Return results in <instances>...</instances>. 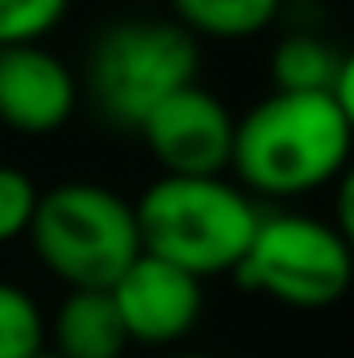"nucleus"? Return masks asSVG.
I'll return each instance as SVG.
<instances>
[{
    "mask_svg": "<svg viewBox=\"0 0 354 358\" xmlns=\"http://www.w3.org/2000/svg\"><path fill=\"white\" fill-rule=\"evenodd\" d=\"M354 134L330 92H271L234 129L238 187L292 200L342 176L354 159Z\"/></svg>",
    "mask_w": 354,
    "mask_h": 358,
    "instance_id": "nucleus-1",
    "label": "nucleus"
},
{
    "mask_svg": "<svg viewBox=\"0 0 354 358\" xmlns=\"http://www.w3.org/2000/svg\"><path fill=\"white\" fill-rule=\"evenodd\" d=\"M142 255H155L171 267L196 275H234L250 238L263 221L255 196L229 179H155L134 204Z\"/></svg>",
    "mask_w": 354,
    "mask_h": 358,
    "instance_id": "nucleus-2",
    "label": "nucleus"
},
{
    "mask_svg": "<svg viewBox=\"0 0 354 358\" xmlns=\"http://www.w3.org/2000/svg\"><path fill=\"white\" fill-rule=\"evenodd\" d=\"M29 246L67 292H108L142 255L134 204L84 179L42 192Z\"/></svg>",
    "mask_w": 354,
    "mask_h": 358,
    "instance_id": "nucleus-3",
    "label": "nucleus"
},
{
    "mask_svg": "<svg viewBox=\"0 0 354 358\" xmlns=\"http://www.w3.org/2000/svg\"><path fill=\"white\" fill-rule=\"evenodd\" d=\"M196 71L200 42L179 21H121L92 46L88 88L113 125L142 129L167 96L196 84Z\"/></svg>",
    "mask_w": 354,
    "mask_h": 358,
    "instance_id": "nucleus-4",
    "label": "nucleus"
},
{
    "mask_svg": "<svg viewBox=\"0 0 354 358\" xmlns=\"http://www.w3.org/2000/svg\"><path fill=\"white\" fill-rule=\"evenodd\" d=\"M246 292L288 308H330L354 283V255L334 225L300 213H263L250 250L234 267Z\"/></svg>",
    "mask_w": 354,
    "mask_h": 358,
    "instance_id": "nucleus-5",
    "label": "nucleus"
},
{
    "mask_svg": "<svg viewBox=\"0 0 354 358\" xmlns=\"http://www.w3.org/2000/svg\"><path fill=\"white\" fill-rule=\"evenodd\" d=\"M234 113L221 96H213L200 84H187L176 96H167L146 121L142 142L150 146L163 176L179 179H213L221 176L234 159Z\"/></svg>",
    "mask_w": 354,
    "mask_h": 358,
    "instance_id": "nucleus-6",
    "label": "nucleus"
},
{
    "mask_svg": "<svg viewBox=\"0 0 354 358\" xmlns=\"http://www.w3.org/2000/svg\"><path fill=\"white\" fill-rule=\"evenodd\" d=\"M129 342L171 346L183 342L204 313V283L155 255H138L108 287Z\"/></svg>",
    "mask_w": 354,
    "mask_h": 358,
    "instance_id": "nucleus-7",
    "label": "nucleus"
},
{
    "mask_svg": "<svg viewBox=\"0 0 354 358\" xmlns=\"http://www.w3.org/2000/svg\"><path fill=\"white\" fill-rule=\"evenodd\" d=\"M76 76L46 46L0 50V125L17 134H55L76 113Z\"/></svg>",
    "mask_w": 354,
    "mask_h": 358,
    "instance_id": "nucleus-8",
    "label": "nucleus"
},
{
    "mask_svg": "<svg viewBox=\"0 0 354 358\" xmlns=\"http://www.w3.org/2000/svg\"><path fill=\"white\" fill-rule=\"evenodd\" d=\"M55 355L63 358H121L129 350V334L108 292H67L50 321Z\"/></svg>",
    "mask_w": 354,
    "mask_h": 358,
    "instance_id": "nucleus-9",
    "label": "nucleus"
},
{
    "mask_svg": "<svg viewBox=\"0 0 354 358\" xmlns=\"http://www.w3.org/2000/svg\"><path fill=\"white\" fill-rule=\"evenodd\" d=\"M176 21L200 42V38H217V42H238V38H255L283 13V0H171Z\"/></svg>",
    "mask_w": 354,
    "mask_h": 358,
    "instance_id": "nucleus-10",
    "label": "nucleus"
},
{
    "mask_svg": "<svg viewBox=\"0 0 354 358\" xmlns=\"http://www.w3.org/2000/svg\"><path fill=\"white\" fill-rule=\"evenodd\" d=\"M338 46L313 29L304 34H288L275 50H271V80L275 92H330L338 80Z\"/></svg>",
    "mask_w": 354,
    "mask_h": 358,
    "instance_id": "nucleus-11",
    "label": "nucleus"
},
{
    "mask_svg": "<svg viewBox=\"0 0 354 358\" xmlns=\"http://www.w3.org/2000/svg\"><path fill=\"white\" fill-rule=\"evenodd\" d=\"M46 346V321L29 292L0 279V358H29Z\"/></svg>",
    "mask_w": 354,
    "mask_h": 358,
    "instance_id": "nucleus-12",
    "label": "nucleus"
},
{
    "mask_svg": "<svg viewBox=\"0 0 354 358\" xmlns=\"http://www.w3.org/2000/svg\"><path fill=\"white\" fill-rule=\"evenodd\" d=\"M71 0H0V50L42 42L67 13Z\"/></svg>",
    "mask_w": 354,
    "mask_h": 358,
    "instance_id": "nucleus-13",
    "label": "nucleus"
},
{
    "mask_svg": "<svg viewBox=\"0 0 354 358\" xmlns=\"http://www.w3.org/2000/svg\"><path fill=\"white\" fill-rule=\"evenodd\" d=\"M38 183L25 176L21 167H4L0 163V242L13 238H29L34 213H38Z\"/></svg>",
    "mask_w": 354,
    "mask_h": 358,
    "instance_id": "nucleus-14",
    "label": "nucleus"
},
{
    "mask_svg": "<svg viewBox=\"0 0 354 358\" xmlns=\"http://www.w3.org/2000/svg\"><path fill=\"white\" fill-rule=\"evenodd\" d=\"M334 213H338V221H334V229H338V238L351 246L354 255V163L338 176V196H334Z\"/></svg>",
    "mask_w": 354,
    "mask_h": 358,
    "instance_id": "nucleus-15",
    "label": "nucleus"
},
{
    "mask_svg": "<svg viewBox=\"0 0 354 358\" xmlns=\"http://www.w3.org/2000/svg\"><path fill=\"white\" fill-rule=\"evenodd\" d=\"M330 96L342 108V117H346V125H351V134H354V46L342 55V63H338V80H334Z\"/></svg>",
    "mask_w": 354,
    "mask_h": 358,
    "instance_id": "nucleus-16",
    "label": "nucleus"
},
{
    "mask_svg": "<svg viewBox=\"0 0 354 358\" xmlns=\"http://www.w3.org/2000/svg\"><path fill=\"white\" fill-rule=\"evenodd\" d=\"M29 358H63V355H55V350H50V346H42V350H38V355H29Z\"/></svg>",
    "mask_w": 354,
    "mask_h": 358,
    "instance_id": "nucleus-17",
    "label": "nucleus"
},
{
    "mask_svg": "<svg viewBox=\"0 0 354 358\" xmlns=\"http://www.w3.org/2000/svg\"><path fill=\"white\" fill-rule=\"evenodd\" d=\"M171 358H213V355H171Z\"/></svg>",
    "mask_w": 354,
    "mask_h": 358,
    "instance_id": "nucleus-18",
    "label": "nucleus"
}]
</instances>
